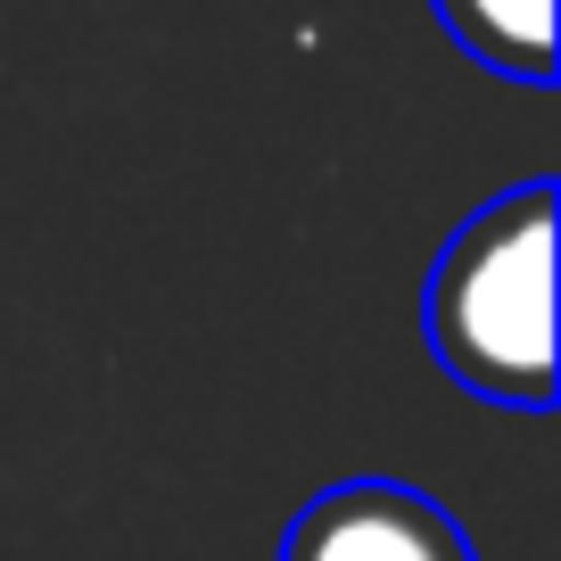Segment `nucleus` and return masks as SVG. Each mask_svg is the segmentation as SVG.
Listing matches in <instances>:
<instances>
[{
  "mask_svg": "<svg viewBox=\"0 0 561 561\" xmlns=\"http://www.w3.org/2000/svg\"><path fill=\"white\" fill-rule=\"evenodd\" d=\"M280 561H471V545L421 488L347 479V488H322L289 520Z\"/></svg>",
  "mask_w": 561,
  "mask_h": 561,
  "instance_id": "obj_2",
  "label": "nucleus"
},
{
  "mask_svg": "<svg viewBox=\"0 0 561 561\" xmlns=\"http://www.w3.org/2000/svg\"><path fill=\"white\" fill-rule=\"evenodd\" d=\"M438 18L479 67L520 83L553 75V0H438Z\"/></svg>",
  "mask_w": 561,
  "mask_h": 561,
  "instance_id": "obj_3",
  "label": "nucleus"
},
{
  "mask_svg": "<svg viewBox=\"0 0 561 561\" xmlns=\"http://www.w3.org/2000/svg\"><path fill=\"white\" fill-rule=\"evenodd\" d=\"M553 182L488 198L430 264L421 331L430 355L488 404H553Z\"/></svg>",
  "mask_w": 561,
  "mask_h": 561,
  "instance_id": "obj_1",
  "label": "nucleus"
}]
</instances>
